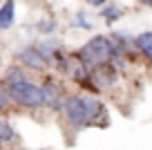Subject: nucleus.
<instances>
[{
    "label": "nucleus",
    "instance_id": "nucleus-1",
    "mask_svg": "<svg viewBox=\"0 0 152 150\" xmlns=\"http://www.w3.org/2000/svg\"><path fill=\"white\" fill-rule=\"evenodd\" d=\"M78 56L83 58L90 70L99 65H105V63H112V56H114V38L112 36H105V34H96L92 36L87 43H83L78 49Z\"/></svg>",
    "mask_w": 152,
    "mask_h": 150
},
{
    "label": "nucleus",
    "instance_id": "nucleus-2",
    "mask_svg": "<svg viewBox=\"0 0 152 150\" xmlns=\"http://www.w3.org/2000/svg\"><path fill=\"white\" fill-rule=\"evenodd\" d=\"M14 101L18 108H27V110H40L45 108V92L43 85L34 83V81H23V83H14L7 85Z\"/></svg>",
    "mask_w": 152,
    "mask_h": 150
},
{
    "label": "nucleus",
    "instance_id": "nucleus-3",
    "mask_svg": "<svg viewBox=\"0 0 152 150\" xmlns=\"http://www.w3.org/2000/svg\"><path fill=\"white\" fill-rule=\"evenodd\" d=\"M63 117L72 128L81 130V128H90L87 123V112H85V103H83V94H67L63 101Z\"/></svg>",
    "mask_w": 152,
    "mask_h": 150
},
{
    "label": "nucleus",
    "instance_id": "nucleus-4",
    "mask_svg": "<svg viewBox=\"0 0 152 150\" xmlns=\"http://www.w3.org/2000/svg\"><path fill=\"white\" fill-rule=\"evenodd\" d=\"M16 58H18L20 63H23L27 70H34V72H45L49 67L47 58L40 54V49H38L36 45H27V47H20L18 52H16Z\"/></svg>",
    "mask_w": 152,
    "mask_h": 150
},
{
    "label": "nucleus",
    "instance_id": "nucleus-5",
    "mask_svg": "<svg viewBox=\"0 0 152 150\" xmlns=\"http://www.w3.org/2000/svg\"><path fill=\"white\" fill-rule=\"evenodd\" d=\"M43 92H45V105L56 110V112H61L63 101H65V96H67V94L63 92V85L58 83L54 76H47V79L43 81Z\"/></svg>",
    "mask_w": 152,
    "mask_h": 150
},
{
    "label": "nucleus",
    "instance_id": "nucleus-6",
    "mask_svg": "<svg viewBox=\"0 0 152 150\" xmlns=\"http://www.w3.org/2000/svg\"><path fill=\"white\" fill-rule=\"evenodd\" d=\"M134 47L145 61H152V32H141L134 36Z\"/></svg>",
    "mask_w": 152,
    "mask_h": 150
},
{
    "label": "nucleus",
    "instance_id": "nucleus-7",
    "mask_svg": "<svg viewBox=\"0 0 152 150\" xmlns=\"http://www.w3.org/2000/svg\"><path fill=\"white\" fill-rule=\"evenodd\" d=\"M36 47L40 49V54L47 58V63H52V58L63 49V45H61V40H58V38H43V40L36 43Z\"/></svg>",
    "mask_w": 152,
    "mask_h": 150
},
{
    "label": "nucleus",
    "instance_id": "nucleus-8",
    "mask_svg": "<svg viewBox=\"0 0 152 150\" xmlns=\"http://www.w3.org/2000/svg\"><path fill=\"white\" fill-rule=\"evenodd\" d=\"M99 11H101V18H103L107 25H114L116 20H121V18L125 16V9H123V7L116 5V2H110V0H107V5L101 7Z\"/></svg>",
    "mask_w": 152,
    "mask_h": 150
},
{
    "label": "nucleus",
    "instance_id": "nucleus-9",
    "mask_svg": "<svg viewBox=\"0 0 152 150\" xmlns=\"http://www.w3.org/2000/svg\"><path fill=\"white\" fill-rule=\"evenodd\" d=\"M14 20H16V0H7L0 7V32L9 29L14 25Z\"/></svg>",
    "mask_w": 152,
    "mask_h": 150
},
{
    "label": "nucleus",
    "instance_id": "nucleus-10",
    "mask_svg": "<svg viewBox=\"0 0 152 150\" xmlns=\"http://www.w3.org/2000/svg\"><path fill=\"white\" fill-rule=\"evenodd\" d=\"M7 85H14V83H23V81H29L27 72H25V65H9L5 70V76H2Z\"/></svg>",
    "mask_w": 152,
    "mask_h": 150
},
{
    "label": "nucleus",
    "instance_id": "nucleus-11",
    "mask_svg": "<svg viewBox=\"0 0 152 150\" xmlns=\"http://www.w3.org/2000/svg\"><path fill=\"white\" fill-rule=\"evenodd\" d=\"M69 27L72 29H83V32H90L92 27H94V23H92V16L87 14V11H76L74 16H72L69 20Z\"/></svg>",
    "mask_w": 152,
    "mask_h": 150
},
{
    "label": "nucleus",
    "instance_id": "nucleus-12",
    "mask_svg": "<svg viewBox=\"0 0 152 150\" xmlns=\"http://www.w3.org/2000/svg\"><path fill=\"white\" fill-rule=\"evenodd\" d=\"M16 139V130L7 119H0V143H9Z\"/></svg>",
    "mask_w": 152,
    "mask_h": 150
},
{
    "label": "nucleus",
    "instance_id": "nucleus-13",
    "mask_svg": "<svg viewBox=\"0 0 152 150\" xmlns=\"http://www.w3.org/2000/svg\"><path fill=\"white\" fill-rule=\"evenodd\" d=\"M11 94H9V88H7L5 81H0V112H7L11 108Z\"/></svg>",
    "mask_w": 152,
    "mask_h": 150
},
{
    "label": "nucleus",
    "instance_id": "nucleus-14",
    "mask_svg": "<svg viewBox=\"0 0 152 150\" xmlns=\"http://www.w3.org/2000/svg\"><path fill=\"white\" fill-rule=\"evenodd\" d=\"M56 27H58V23H56L54 18H43V20H38V25H36V29H38L40 34H45V36H49Z\"/></svg>",
    "mask_w": 152,
    "mask_h": 150
},
{
    "label": "nucleus",
    "instance_id": "nucleus-15",
    "mask_svg": "<svg viewBox=\"0 0 152 150\" xmlns=\"http://www.w3.org/2000/svg\"><path fill=\"white\" fill-rule=\"evenodd\" d=\"M90 7H94V9H101V7H105L107 5V0H85Z\"/></svg>",
    "mask_w": 152,
    "mask_h": 150
},
{
    "label": "nucleus",
    "instance_id": "nucleus-16",
    "mask_svg": "<svg viewBox=\"0 0 152 150\" xmlns=\"http://www.w3.org/2000/svg\"><path fill=\"white\" fill-rule=\"evenodd\" d=\"M137 2L141 7H150V9H152V0H137Z\"/></svg>",
    "mask_w": 152,
    "mask_h": 150
},
{
    "label": "nucleus",
    "instance_id": "nucleus-17",
    "mask_svg": "<svg viewBox=\"0 0 152 150\" xmlns=\"http://www.w3.org/2000/svg\"><path fill=\"white\" fill-rule=\"evenodd\" d=\"M150 63H152V61H150Z\"/></svg>",
    "mask_w": 152,
    "mask_h": 150
}]
</instances>
